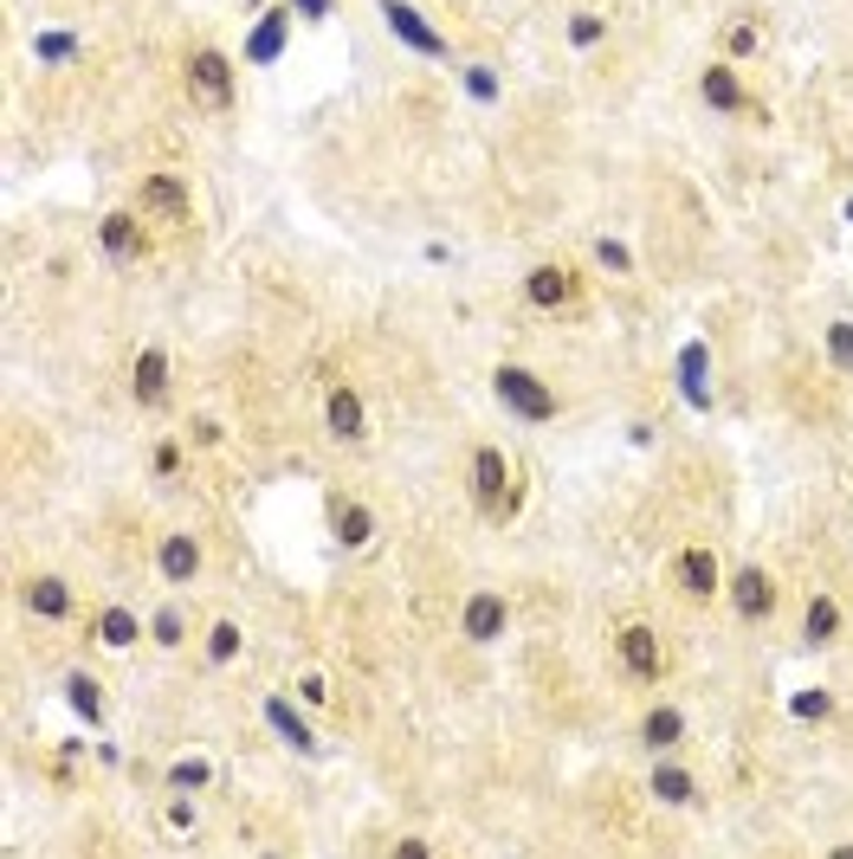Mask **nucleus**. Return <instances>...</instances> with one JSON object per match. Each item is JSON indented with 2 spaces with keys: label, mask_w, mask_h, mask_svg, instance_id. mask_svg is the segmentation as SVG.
<instances>
[{
  "label": "nucleus",
  "mask_w": 853,
  "mask_h": 859,
  "mask_svg": "<svg viewBox=\"0 0 853 859\" xmlns=\"http://www.w3.org/2000/svg\"><path fill=\"white\" fill-rule=\"evenodd\" d=\"M491 394H498L517 420H556V394H550L530 368H517V363L491 368Z\"/></svg>",
  "instance_id": "1"
},
{
  "label": "nucleus",
  "mask_w": 853,
  "mask_h": 859,
  "mask_svg": "<svg viewBox=\"0 0 853 859\" xmlns=\"http://www.w3.org/2000/svg\"><path fill=\"white\" fill-rule=\"evenodd\" d=\"M381 20H388V33H394V39H407L421 59H447V39H440V33H434V26H427L407 0H381Z\"/></svg>",
  "instance_id": "2"
},
{
  "label": "nucleus",
  "mask_w": 853,
  "mask_h": 859,
  "mask_svg": "<svg viewBox=\"0 0 853 859\" xmlns=\"http://www.w3.org/2000/svg\"><path fill=\"white\" fill-rule=\"evenodd\" d=\"M188 85L221 111L227 98H234V65H227V52H214V46H201L195 59H188Z\"/></svg>",
  "instance_id": "3"
},
{
  "label": "nucleus",
  "mask_w": 853,
  "mask_h": 859,
  "mask_svg": "<svg viewBox=\"0 0 853 859\" xmlns=\"http://www.w3.org/2000/svg\"><path fill=\"white\" fill-rule=\"evenodd\" d=\"M155 576H162V582H175V589H181V582H195V576H201V543H195V536H181V530H175V536H162V549H155Z\"/></svg>",
  "instance_id": "4"
},
{
  "label": "nucleus",
  "mask_w": 853,
  "mask_h": 859,
  "mask_svg": "<svg viewBox=\"0 0 853 859\" xmlns=\"http://www.w3.org/2000/svg\"><path fill=\"white\" fill-rule=\"evenodd\" d=\"M731 602H737V614H743V620H763V614L776 608V582H769L756 563H743V569L731 576Z\"/></svg>",
  "instance_id": "5"
},
{
  "label": "nucleus",
  "mask_w": 853,
  "mask_h": 859,
  "mask_svg": "<svg viewBox=\"0 0 853 859\" xmlns=\"http://www.w3.org/2000/svg\"><path fill=\"white\" fill-rule=\"evenodd\" d=\"M136 201H142V214L188 220V181H175V175H149V181L136 188Z\"/></svg>",
  "instance_id": "6"
},
{
  "label": "nucleus",
  "mask_w": 853,
  "mask_h": 859,
  "mask_svg": "<svg viewBox=\"0 0 853 859\" xmlns=\"http://www.w3.org/2000/svg\"><path fill=\"white\" fill-rule=\"evenodd\" d=\"M614 646H620V666H627L634 679H653V672H660V640H653V627H640V620H627Z\"/></svg>",
  "instance_id": "7"
},
{
  "label": "nucleus",
  "mask_w": 853,
  "mask_h": 859,
  "mask_svg": "<svg viewBox=\"0 0 853 859\" xmlns=\"http://www.w3.org/2000/svg\"><path fill=\"white\" fill-rule=\"evenodd\" d=\"M473 485H479V504H486V510H498V504H504V485H511V459H504L498 446L473 453Z\"/></svg>",
  "instance_id": "8"
},
{
  "label": "nucleus",
  "mask_w": 853,
  "mask_h": 859,
  "mask_svg": "<svg viewBox=\"0 0 853 859\" xmlns=\"http://www.w3.org/2000/svg\"><path fill=\"white\" fill-rule=\"evenodd\" d=\"M129 388H136L142 407H162V401H168V356H162V350H142V356H136V375H129Z\"/></svg>",
  "instance_id": "9"
},
{
  "label": "nucleus",
  "mask_w": 853,
  "mask_h": 859,
  "mask_svg": "<svg viewBox=\"0 0 853 859\" xmlns=\"http://www.w3.org/2000/svg\"><path fill=\"white\" fill-rule=\"evenodd\" d=\"M718 556L712 549H679V589L686 595H718Z\"/></svg>",
  "instance_id": "10"
},
{
  "label": "nucleus",
  "mask_w": 853,
  "mask_h": 859,
  "mask_svg": "<svg viewBox=\"0 0 853 859\" xmlns=\"http://www.w3.org/2000/svg\"><path fill=\"white\" fill-rule=\"evenodd\" d=\"M504 620H511V608H504L498 595H473V602H466V614H460L466 640H498V633H504Z\"/></svg>",
  "instance_id": "11"
},
{
  "label": "nucleus",
  "mask_w": 853,
  "mask_h": 859,
  "mask_svg": "<svg viewBox=\"0 0 853 859\" xmlns=\"http://www.w3.org/2000/svg\"><path fill=\"white\" fill-rule=\"evenodd\" d=\"M524 298H530L537 311H556V304H569V298H576V285H569V271L543 265V271H530V278H524Z\"/></svg>",
  "instance_id": "12"
},
{
  "label": "nucleus",
  "mask_w": 853,
  "mask_h": 859,
  "mask_svg": "<svg viewBox=\"0 0 853 859\" xmlns=\"http://www.w3.org/2000/svg\"><path fill=\"white\" fill-rule=\"evenodd\" d=\"M699 91H705V104H718V111H750V98H743V85H737L731 65H705Z\"/></svg>",
  "instance_id": "13"
},
{
  "label": "nucleus",
  "mask_w": 853,
  "mask_h": 859,
  "mask_svg": "<svg viewBox=\"0 0 853 859\" xmlns=\"http://www.w3.org/2000/svg\"><path fill=\"white\" fill-rule=\"evenodd\" d=\"M26 608L46 614V620H65V614H72V595H65L59 576H33V582H26Z\"/></svg>",
  "instance_id": "14"
},
{
  "label": "nucleus",
  "mask_w": 853,
  "mask_h": 859,
  "mask_svg": "<svg viewBox=\"0 0 853 859\" xmlns=\"http://www.w3.org/2000/svg\"><path fill=\"white\" fill-rule=\"evenodd\" d=\"M98 245H104L111 258H136V252H142L136 214H104V227H98Z\"/></svg>",
  "instance_id": "15"
},
{
  "label": "nucleus",
  "mask_w": 853,
  "mask_h": 859,
  "mask_svg": "<svg viewBox=\"0 0 853 859\" xmlns=\"http://www.w3.org/2000/svg\"><path fill=\"white\" fill-rule=\"evenodd\" d=\"M802 633H808V646H828L835 633H841V608L821 595V602H808V620H802Z\"/></svg>",
  "instance_id": "16"
},
{
  "label": "nucleus",
  "mask_w": 853,
  "mask_h": 859,
  "mask_svg": "<svg viewBox=\"0 0 853 859\" xmlns=\"http://www.w3.org/2000/svg\"><path fill=\"white\" fill-rule=\"evenodd\" d=\"M330 433H343V440H356V433H363V401H356L350 388H337V394H330Z\"/></svg>",
  "instance_id": "17"
},
{
  "label": "nucleus",
  "mask_w": 853,
  "mask_h": 859,
  "mask_svg": "<svg viewBox=\"0 0 853 859\" xmlns=\"http://www.w3.org/2000/svg\"><path fill=\"white\" fill-rule=\"evenodd\" d=\"M640 736H647V749H673V743L686 736V718H679V711H653V718L640 724Z\"/></svg>",
  "instance_id": "18"
},
{
  "label": "nucleus",
  "mask_w": 853,
  "mask_h": 859,
  "mask_svg": "<svg viewBox=\"0 0 853 859\" xmlns=\"http://www.w3.org/2000/svg\"><path fill=\"white\" fill-rule=\"evenodd\" d=\"M653 795H660V801H673V808H679V801H692V775H686V769H673V762H666V769H653Z\"/></svg>",
  "instance_id": "19"
},
{
  "label": "nucleus",
  "mask_w": 853,
  "mask_h": 859,
  "mask_svg": "<svg viewBox=\"0 0 853 859\" xmlns=\"http://www.w3.org/2000/svg\"><path fill=\"white\" fill-rule=\"evenodd\" d=\"M234 653H240V620H214V633H208V659L227 666Z\"/></svg>",
  "instance_id": "20"
},
{
  "label": "nucleus",
  "mask_w": 853,
  "mask_h": 859,
  "mask_svg": "<svg viewBox=\"0 0 853 859\" xmlns=\"http://www.w3.org/2000/svg\"><path fill=\"white\" fill-rule=\"evenodd\" d=\"M98 633H104V646H129V640H136V614L104 608V620H98Z\"/></svg>",
  "instance_id": "21"
},
{
  "label": "nucleus",
  "mask_w": 853,
  "mask_h": 859,
  "mask_svg": "<svg viewBox=\"0 0 853 859\" xmlns=\"http://www.w3.org/2000/svg\"><path fill=\"white\" fill-rule=\"evenodd\" d=\"M828 363L841 368V375L853 368V324H835V330H828Z\"/></svg>",
  "instance_id": "22"
},
{
  "label": "nucleus",
  "mask_w": 853,
  "mask_h": 859,
  "mask_svg": "<svg viewBox=\"0 0 853 859\" xmlns=\"http://www.w3.org/2000/svg\"><path fill=\"white\" fill-rule=\"evenodd\" d=\"M265 718H272V724H278V736H291V743H311V731H304V724H298V718H291V711H285V705H278V698H272V705H265Z\"/></svg>",
  "instance_id": "23"
},
{
  "label": "nucleus",
  "mask_w": 853,
  "mask_h": 859,
  "mask_svg": "<svg viewBox=\"0 0 853 859\" xmlns=\"http://www.w3.org/2000/svg\"><path fill=\"white\" fill-rule=\"evenodd\" d=\"M337 536H343V543H363V536H368V510H356V504H350V510L337 517Z\"/></svg>",
  "instance_id": "24"
},
{
  "label": "nucleus",
  "mask_w": 853,
  "mask_h": 859,
  "mask_svg": "<svg viewBox=\"0 0 853 859\" xmlns=\"http://www.w3.org/2000/svg\"><path fill=\"white\" fill-rule=\"evenodd\" d=\"M72 705H78V711H85L91 724H98V711H104V705H98V685H91V679H72Z\"/></svg>",
  "instance_id": "25"
},
{
  "label": "nucleus",
  "mask_w": 853,
  "mask_h": 859,
  "mask_svg": "<svg viewBox=\"0 0 853 859\" xmlns=\"http://www.w3.org/2000/svg\"><path fill=\"white\" fill-rule=\"evenodd\" d=\"M168 782H175V788H201V782H208V762H175Z\"/></svg>",
  "instance_id": "26"
},
{
  "label": "nucleus",
  "mask_w": 853,
  "mask_h": 859,
  "mask_svg": "<svg viewBox=\"0 0 853 859\" xmlns=\"http://www.w3.org/2000/svg\"><path fill=\"white\" fill-rule=\"evenodd\" d=\"M595 258H602L609 271H634V258H627V245H614V240H602V245H595Z\"/></svg>",
  "instance_id": "27"
},
{
  "label": "nucleus",
  "mask_w": 853,
  "mask_h": 859,
  "mask_svg": "<svg viewBox=\"0 0 853 859\" xmlns=\"http://www.w3.org/2000/svg\"><path fill=\"white\" fill-rule=\"evenodd\" d=\"M155 640L162 646H181V614H155Z\"/></svg>",
  "instance_id": "28"
},
{
  "label": "nucleus",
  "mask_w": 853,
  "mask_h": 859,
  "mask_svg": "<svg viewBox=\"0 0 853 859\" xmlns=\"http://www.w3.org/2000/svg\"><path fill=\"white\" fill-rule=\"evenodd\" d=\"M569 39H576V46H595V39H602V20H589V13H582V20L569 26Z\"/></svg>",
  "instance_id": "29"
},
{
  "label": "nucleus",
  "mask_w": 853,
  "mask_h": 859,
  "mask_svg": "<svg viewBox=\"0 0 853 859\" xmlns=\"http://www.w3.org/2000/svg\"><path fill=\"white\" fill-rule=\"evenodd\" d=\"M272 46H278V20H272V26H259V39H252V59L265 65V59H272Z\"/></svg>",
  "instance_id": "30"
},
{
  "label": "nucleus",
  "mask_w": 853,
  "mask_h": 859,
  "mask_svg": "<svg viewBox=\"0 0 853 859\" xmlns=\"http://www.w3.org/2000/svg\"><path fill=\"white\" fill-rule=\"evenodd\" d=\"M756 46V26H731V52H750Z\"/></svg>",
  "instance_id": "31"
},
{
  "label": "nucleus",
  "mask_w": 853,
  "mask_h": 859,
  "mask_svg": "<svg viewBox=\"0 0 853 859\" xmlns=\"http://www.w3.org/2000/svg\"><path fill=\"white\" fill-rule=\"evenodd\" d=\"M291 7H298L304 20H324V13H330V0H291Z\"/></svg>",
  "instance_id": "32"
},
{
  "label": "nucleus",
  "mask_w": 853,
  "mask_h": 859,
  "mask_svg": "<svg viewBox=\"0 0 853 859\" xmlns=\"http://www.w3.org/2000/svg\"><path fill=\"white\" fill-rule=\"evenodd\" d=\"M848 220H853V207H848Z\"/></svg>",
  "instance_id": "33"
}]
</instances>
